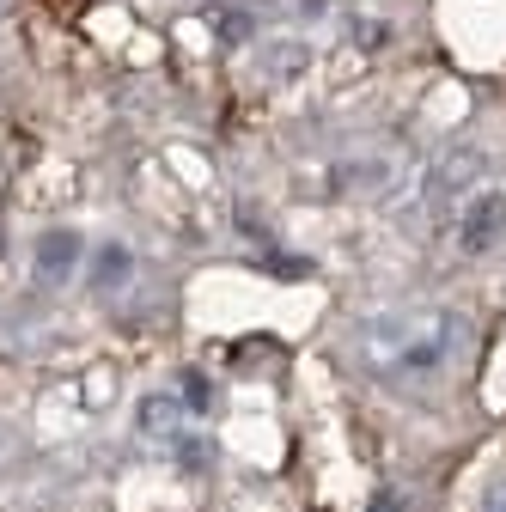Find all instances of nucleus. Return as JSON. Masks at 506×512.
Masks as SVG:
<instances>
[{"label": "nucleus", "instance_id": "1", "mask_svg": "<svg viewBox=\"0 0 506 512\" xmlns=\"http://www.w3.org/2000/svg\"><path fill=\"white\" fill-rule=\"evenodd\" d=\"M37 263H43L55 281H61V275H74V263H80V238H74V232H55V238H43Z\"/></svg>", "mask_w": 506, "mask_h": 512}, {"label": "nucleus", "instance_id": "2", "mask_svg": "<svg viewBox=\"0 0 506 512\" xmlns=\"http://www.w3.org/2000/svg\"><path fill=\"white\" fill-rule=\"evenodd\" d=\"M500 220H506V202H500V196H494V202H482V208L470 214V232H464V244H470V250L494 244V238H500Z\"/></svg>", "mask_w": 506, "mask_h": 512}, {"label": "nucleus", "instance_id": "3", "mask_svg": "<svg viewBox=\"0 0 506 512\" xmlns=\"http://www.w3.org/2000/svg\"><path fill=\"white\" fill-rule=\"evenodd\" d=\"M98 269H104V275H98L104 287H122V281H129V250H116V244H110V250L98 256Z\"/></svg>", "mask_w": 506, "mask_h": 512}, {"label": "nucleus", "instance_id": "4", "mask_svg": "<svg viewBox=\"0 0 506 512\" xmlns=\"http://www.w3.org/2000/svg\"><path fill=\"white\" fill-rule=\"evenodd\" d=\"M183 397L202 409V403H208V378H189V384H183Z\"/></svg>", "mask_w": 506, "mask_h": 512}]
</instances>
